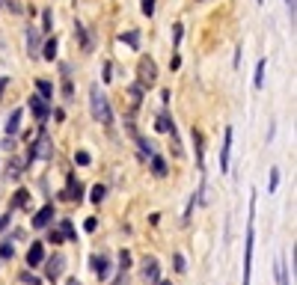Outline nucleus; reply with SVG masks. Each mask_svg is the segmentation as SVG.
<instances>
[{
	"label": "nucleus",
	"mask_w": 297,
	"mask_h": 285,
	"mask_svg": "<svg viewBox=\"0 0 297 285\" xmlns=\"http://www.w3.org/2000/svg\"><path fill=\"white\" fill-rule=\"evenodd\" d=\"M3 86H6V77H0V95H3Z\"/></svg>",
	"instance_id": "nucleus-38"
},
{
	"label": "nucleus",
	"mask_w": 297,
	"mask_h": 285,
	"mask_svg": "<svg viewBox=\"0 0 297 285\" xmlns=\"http://www.w3.org/2000/svg\"><path fill=\"white\" fill-rule=\"evenodd\" d=\"M36 89H39V98H42V101L54 95V86H51L48 80H36Z\"/></svg>",
	"instance_id": "nucleus-15"
},
{
	"label": "nucleus",
	"mask_w": 297,
	"mask_h": 285,
	"mask_svg": "<svg viewBox=\"0 0 297 285\" xmlns=\"http://www.w3.org/2000/svg\"><path fill=\"white\" fill-rule=\"evenodd\" d=\"M62 271H65V256H54V259L48 262V268H45L48 280H57V277H59Z\"/></svg>",
	"instance_id": "nucleus-4"
},
{
	"label": "nucleus",
	"mask_w": 297,
	"mask_h": 285,
	"mask_svg": "<svg viewBox=\"0 0 297 285\" xmlns=\"http://www.w3.org/2000/svg\"><path fill=\"white\" fill-rule=\"evenodd\" d=\"M229 149H232V128H226L223 134V152H220V170H229Z\"/></svg>",
	"instance_id": "nucleus-6"
},
{
	"label": "nucleus",
	"mask_w": 297,
	"mask_h": 285,
	"mask_svg": "<svg viewBox=\"0 0 297 285\" xmlns=\"http://www.w3.org/2000/svg\"><path fill=\"white\" fill-rule=\"evenodd\" d=\"M143 280H146V283H158V280H161V271H158V262H155L152 256H149V259L143 262Z\"/></svg>",
	"instance_id": "nucleus-5"
},
{
	"label": "nucleus",
	"mask_w": 297,
	"mask_h": 285,
	"mask_svg": "<svg viewBox=\"0 0 297 285\" xmlns=\"http://www.w3.org/2000/svg\"><path fill=\"white\" fill-rule=\"evenodd\" d=\"M51 217H54V205H45V208L33 217V229H45V226L51 223Z\"/></svg>",
	"instance_id": "nucleus-8"
},
{
	"label": "nucleus",
	"mask_w": 297,
	"mask_h": 285,
	"mask_svg": "<svg viewBox=\"0 0 297 285\" xmlns=\"http://www.w3.org/2000/svg\"><path fill=\"white\" fill-rule=\"evenodd\" d=\"M74 33H77V39H80V45H83V51H92V42H89V36H86V30H83V24H77V27H74Z\"/></svg>",
	"instance_id": "nucleus-16"
},
{
	"label": "nucleus",
	"mask_w": 297,
	"mask_h": 285,
	"mask_svg": "<svg viewBox=\"0 0 297 285\" xmlns=\"http://www.w3.org/2000/svg\"><path fill=\"white\" fill-rule=\"evenodd\" d=\"M30 155H39V158H48V155H51V143H48V134H39V143L30 149Z\"/></svg>",
	"instance_id": "nucleus-9"
},
{
	"label": "nucleus",
	"mask_w": 297,
	"mask_h": 285,
	"mask_svg": "<svg viewBox=\"0 0 297 285\" xmlns=\"http://www.w3.org/2000/svg\"><path fill=\"white\" fill-rule=\"evenodd\" d=\"M253 220H256V211L250 208V226H247V253H244V285H250V265H253V241H256Z\"/></svg>",
	"instance_id": "nucleus-2"
},
{
	"label": "nucleus",
	"mask_w": 297,
	"mask_h": 285,
	"mask_svg": "<svg viewBox=\"0 0 297 285\" xmlns=\"http://www.w3.org/2000/svg\"><path fill=\"white\" fill-rule=\"evenodd\" d=\"M62 232H65V235H62V238H74V226H71V223H68V220H65V223H62Z\"/></svg>",
	"instance_id": "nucleus-31"
},
{
	"label": "nucleus",
	"mask_w": 297,
	"mask_h": 285,
	"mask_svg": "<svg viewBox=\"0 0 297 285\" xmlns=\"http://www.w3.org/2000/svg\"><path fill=\"white\" fill-rule=\"evenodd\" d=\"M164 285H170V283H164Z\"/></svg>",
	"instance_id": "nucleus-41"
},
{
	"label": "nucleus",
	"mask_w": 297,
	"mask_h": 285,
	"mask_svg": "<svg viewBox=\"0 0 297 285\" xmlns=\"http://www.w3.org/2000/svg\"><path fill=\"white\" fill-rule=\"evenodd\" d=\"M42 24H45V30H51V12H45V15H42Z\"/></svg>",
	"instance_id": "nucleus-34"
},
{
	"label": "nucleus",
	"mask_w": 297,
	"mask_h": 285,
	"mask_svg": "<svg viewBox=\"0 0 297 285\" xmlns=\"http://www.w3.org/2000/svg\"><path fill=\"white\" fill-rule=\"evenodd\" d=\"M265 65H268V59H259V65H256V89H262V83H265Z\"/></svg>",
	"instance_id": "nucleus-18"
},
{
	"label": "nucleus",
	"mask_w": 297,
	"mask_h": 285,
	"mask_svg": "<svg viewBox=\"0 0 297 285\" xmlns=\"http://www.w3.org/2000/svg\"><path fill=\"white\" fill-rule=\"evenodd\" d=\"M27 199H30V196H27V190H18V193L12 196V208H21V205H24Z\"/></svg>",
	"instance_id": "nucleus-23"
},
{
	"label": "nucleus",
	"mask_w": 297,
	"mask_h": 285,
	"mask_svg": "<svg viewBox=\"0 0 297 285\" xmlns=\"http://www.w3.org/2000/svg\"><path fill=\"white\" fill-rule=\"evenodd\" d=\"M289 3V12H292V18H295V0H286Z\"/></svg>",
	"instance_id": "nucleus-37"
},
{
	"label": "nucleus",
	"mask_w": 297,
	"mask_h": 285,
	"mask_svg": "<svg viewBox=\"0 0 297 285\" xmlns=\"http://www.w3.org/2000/svg\"><path fill=\"white\" fill-rule=\"evenodd\" d=\"M128 92H131V104L137 107V104H140V98H143V86H140V83H134Z\"/></svg>",
	"instance_id": "nucleus-22"
},
{
	"label": "nucleus",
	"mask_w": 297,
	"mask_h": 285,
	"mask_svg": "<svg viewBox=\"0 0 297 285\" xmlns=\"http://www.w3.org/2000/svg\"><path fill=\"white\" fill-rule=\"evenodd\" d=\"M92 268H95V274H98L101 280H107V274H110V262H107L104 256H95V259H92Z\"/></svg>",
	"instance_id": "nucleus-12"
},
{
	"label": "nucleus",
	"mask_w": 297,
	"mask_h": 285,
	"mask_svg": "<svg viewBox=\"0 0 297 285\" xmlns=\"http://www.w3.org/2000/svg\"><path fill=\"white\" fill-rule=\"evenodd\" d=\"M104 193H107V190H104V184H95V187H92V202L98 205V202L104 199Z\"/></svg>",
	"instance_id": "nucleus-24"
},
{
	"label": "nucleus",
	"mask_w": 297,
	"mask_h": 285,
	"mask_svg": "<svg viewBox=\"0 0 297 285\" xmlns=\"http://www.w3.org/2000/svg\"><path fill=\"white\" fill-rule=\"evenodd\" d=\"M122 42H128L131 48H140V33H137V30H131V33H125V36H122Z\"/></svg>",
	"instance_id": "nucleus-21"
},
{
	"label": "nucleus",
	"mask_w": 297,
	"mask_h": 285,
	"mask_svg": "<svg viewBox=\"0 0 297 285\" xmlns=\"http://www.w3.org/2000/svg\"><path fill=\"white\" fill-rule=\"evenodd\" d=\"M48 241H51V244H62V235H59V232H48Z\"/></svg>",
	"instance_id": "nucleus-32"
},
{
	"label": "nucleus",
	"mask_w": 297,
	"mask_h": 285,
	"mask_svg": "<svg viewBox=\"0 0 297 285\" xmlns=\"http://www.w3.org/2000/svg\"><path fill=\"white\" fill-rule=\"evenodd\" d=\"M113 285H125V274H122V280H116Z\"/></svg>",
	"instance_id": "nucleus-39"
},
{
	"label": "nucleus",
	"mask_w": 297,
	"mask_h": 285,
	"mask_svg": "<svg viewBox=\"0 0 297 285\" xmlns=\"http://www.w3.org/2000/svg\"><path fill=\"white\" fill-rule=\"evenodd\" d=\"M181 33H184V30H181V24H176V27H173V45H178V42H181Z\"/></svg>",
	"instance_id": "nucleus-30"
},
{
	"label": "nucleus",
	"mask_w": 297,
	"mask_h": 285,
	"mask_svg": "<svg viewBox=\"0 0 297 285\" xmlns=\"http://www.w3.org/2000/svg\"><path fill=\"white\" fill-rule=\"evenodd\" d=\"M119 265H122V271H128V265H131V253H128V250L119 253Z\"/></svg>",
	"instance_id": "nucleus-27"
},
{
	"label": "nucleus",
	"mask_w": 297,
	"mask_h": 285,
	"mask_svg": "<svg viewBox=\"0 0 297 285\" xmlns=\"http://www.w3.org/2000/svg\"><path fill=\"white\" fill-rule=\"evenodd\" d=\"M74 161H77L80 167H89V164H92V161H89V152H77V155H74Z\"/></svg>",
	"instance_id": "nucleus-25"
},
{
	"label": "nucleus",
	"mask_w": 297,
	"mask_h": 285,
	"mask_svg": "<svg viewBox=\"0 0 297 285\" xmlns=\"http://www.w3.org/2000/svg\"><path fill=\"white\" fill-rule=\"evenodd\" d=\"M68 285H80V283H77V280H68Z\"/></svg>",
	"instance_id": "nucleus-40"
},
{
	"label": "nucleus",
	"mask_w": 297,
	"mask_h": 285,
	"mask_svg": "<svg viewBox=\"0 0 297 285\" xmlns=\"http://www.w3.org/2000/svg\"><path fill=\"white\" fill-rule=\"evenodd\" d=\"M158 80V65L152 57H143L140 59V86H152Z\"/></svg>",
	"instance_id": "nucleus-3"
},
{
	"label": "nucleus",
	"mask_w": 297,
	"mask_h": 285,
	"mask_svg": "<svg viewBox=\"0 0 297 285\" xmlns=\"http://www.w3.org/2000/svg\"><path fill=\"white\" fill-rule=\"evenodd\" d=\"M140 9H143V15H149V18H152V12H155V0H143V6H140Z\"/></svg>",
	"instance_id": "nucleus-29"
},
{
	"label": "nucleus",
	"mask_w": 297,
	"mask_h": 285,
	"mask_svg": "<svg viewBox=\"0 0 297 285\" xmlns=\"http://www.w3.org/2000/svg\"><path fill=\"white\" fill-rule=\"evenodd\" d=\"M6 226H9V214H6V217H0V232H6Z\"/></svg>",
	"instance_id": "nucleus-36"
},
{
	"label": "nucleus",
	"mask_w": 297,
	"mask_h": 285,
	"mask_svg": "<svg viewBox=\"0 0 297 285\" xmlns=\"http://www.w3.org/2000/svg\"><path fill=\"white\" fill-rule=\"evenodd\" d=\"M30 110H33V116H36L39 122H45V119H48V104H45L39 95H33V98H30Z\"/></svg>",
	"instance_id": "nucleus-7"
},
{
	"label": "nucleus",
	"mask_w": 297,
	"mask_h": 285,
	"mask_svg": "<svg viewBox=\"0 0 297 285\" xmlns=\"http://www.w3.org/2000/svg\"><path fill=\"white\" fill-rule=\"evenodd\" d=\"M27 48H30V54L39 51V33L36 30H27Z\"/></svg>",
	"instance_id": "nucleus-17"
},
{
	"label": "nucleus",
	"mask_w": 297,
	"mask_h": 285,
	"mask_svg": "<svg viewBox=\"0 0 297 285\" xmlns=\"http://www.w3.org/2000/svg\"><path fill=\"white\" fill-rule=\"evenodd\" d=\"M155 128H158L161 134H170V131L176 128V122L170 119V113H161V116H158V122H155Z\"/></svg>",
	"instance_id": "nucleus-14"
},
{
	"label": "nucleus",
	"mask_w": 297,
	"mask_h": 285,
	"mask_svg": "<svg viewBox=\"0 0 297 285\" xmlns=\"http://www.w3.org/2000/svg\"><path fill=\"white\" fill-rule=\"evenodd\" d=\"M18 128H21V110H12V113H9V122H6V134L12 137V134H18Z\"/></svg>",
	"instance_id": "nucleus-13"
},
{
	"label": "nucleus",
	"mask_w": 297,
	"mask_h": 285,
	"mask_svg": "<svg viewBox=\"0 0 297 285\" xmlns=\"http://www.w3.org/2000/svg\"><path fill=\"white\" fill-rule=\"evenodd\" d=\"M80 196H83V187H80V181L68 178V190L62 193V199H77V202H80Z\"/></svg>",
	"instance_id": "nucleus-11"
},
{
	"label": "nucleus",
	"mask_w": 297,
	"mask_h": 285,
	"mask_svg": "<svg viewBox=\"0 0 297 285\" xmlns=\"http://www.w3.org/2000/svg\"><path fill=\"white\" fill-rule=\"evenodd\" d=\"M277 184H280V170L274 167V170H271V184H268V190H277Z\"/></svg>",
	"instance_id": "nucleus-26"
},
{
	"label": "nucleus",
	"mask_w": 297,
	"mask_h": 285,
	"mask_svg": "<svg viewBox=\"0 0 297 285\" xmlns=\"http://www.w3.org/2000/svg\"><path fill=\"white\" fill-rule=\"evenodd\" d=\"M89 101H92V116H95L101 125H110L113 116H110V104H107L101 86H92V89H89Z\"/></svg>",
	"instance_id": "nucleus-1"
},
{
	"label": "nucleus",
	"mask_w": 297,
	"mask_h": 285,
	"mask_svg": "<svg viewBox=\"0 0 297 285\" xmlns=\"http://www.w3.org/2000/svg\"><path fill=\"white\" fill-rule=\"evenodd\" d=\"M21 280H24V283H27V285H39V283H36V277H30V274H24Z\"/></svg>",
	"instance_id": "nucleus-35"
},
{
	"label": "nucleus",
	"mask_w": 297,
	"mask_h": 285,
	"mask_svg": "<svg viewBox=\"0 0 297 285\" xmlns=\"http://www.w3.org/2000/svg\"><path fill=\"white\" fill-rule=\"evenodd\" d=\"M42 54H45V59H54V57H57V39H48Z\"/></svg>",
	"instance_id": "nucleus-19"
},
{
	"label": "nucleus",
	"mask_w": 297,
	"mask_h": 285,
	"mask_svg": "<svg viewBox=\"0 0 297 285\" xmlns=\"http://www.w3.org/2000/svg\"><path fill=\"white\" fill-rule=\"evenodd\" d=\"M0 259H12V244H0Z\"/></svg>",
	"instance_id": "nucleus-28"
},
{
	"label": "nucleus",
	"mask_w": 297,
	"mask_h": 285,
	"mask_svg": "<svg viewBox=\"0 0 297 285\" xmlns=\"http://www.w3.org/2000/svg\"><path fill=\"white\" fill-rule=\"evenodd\" d=\"M95 226H98V223H95V217H89V220H86V223H83V229H86V232H92V229H95Z\"/></svg>",
	"instance_id": "nucleus-33"
},
{
	"label": "nucleus",
	"mask_w": 297,
	"mask_h": 285,
	"mask_svg": "<svg viewBox=\"0 0 297 285\" xmlns=\"http://www.w3.org/2000/svg\"><path fill=\"white\" fill-rule=\"evenodd\" d=\"M152 170H155V175H167V164H164V158H152Z\"/></svg>",
	"instance_id": "nucleus-20"
},
{
	"label": "nucleus",
	"mask_w": 297,
	"mask_h": 285,
	"mask_svg": "<svg viewBox=\"0 0 297 285\" xmlns=\"http://www.w3.org/2000/svg\"><path fill=\"white\" fill-rule=\"evenodd\" d=\"M42 259H45L42 244H33V247H30V253H27V265H30V268H36V265H42Z\"/></svg>",
	"instance_id": "nucleus-10"
}]
</instances>
